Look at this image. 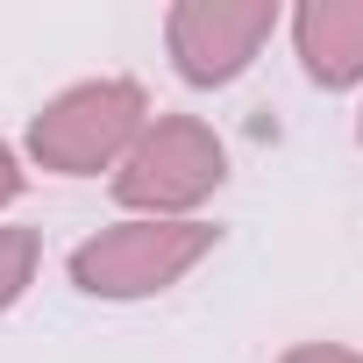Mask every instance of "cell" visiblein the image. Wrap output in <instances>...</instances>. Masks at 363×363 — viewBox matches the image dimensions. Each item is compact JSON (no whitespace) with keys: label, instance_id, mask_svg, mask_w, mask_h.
<instances>
[{"label":"cell","instance_id":"cell-4","mask_svg":"<svg viewBox=\"0 0 363 363\" xmlns=\"http://www.w3.org/2000/svg\"><path fill=\"white\" fill-rule=\"evenodd\" d=\"M278 36V0H178L164 15V50H171V72L214 93V86H235L264 43Z\"/></svg>","mask_w":363,"mask_h":363},{"label":"cell","instance_id":"cell-2","mask_svg":"<svg viewBox=\"0 0 363 363\" xmlns=\"http://www.w3.org/2000/svg\"><path fill=\"white\" fill-rule=\"evenodd\" d=\"M107 186L135 221H200V207L228 186V143L200 114H150Z\"/></svg>","mask_w":363,"mask_h":363},{"label":"cell","instance_id":"cell-3","mask_svg":"<svg viewBox=\"0 0 363 363\" xmlns=\"http://www.w3.org/2000/svg\"><path fill=\"white\" fill-rule=\"evenodd\" d=\"M214 242H221L214 221H135L128 214V221L86 235L65 271L86 299H157L186 271H200L214 257Z\"/></svg>","mask_w":363,"mask_h":363},{"label":"cell","instance_id":"cell-9","mask_svg":"<svg viewBox=\"0 0 363 363\" xmlns=\"http://www.w3.org/2000/svg\"><path fill=\"white\" fill-rule=\"evenodd\" d=\"M356 143H363V114H356Z\"/></svg>","mask_w":363,"mask_h":363},{"label":"cell","instance_id":"cell-6","mask_svg":"<svg viewBox=\"0 0 363 363\" xmlns=\"http://www.w3.org/2000/svg\"><path fill=\"white\" fill-rule=\"evenodd\" d=\"M36 264H43V235L36 228H0V313L36 285Z\"/></svg>","mask_w":363,"mask_h":363},{"label":"cell","instance_id":"cell-5","mask_svg":"<svg viewBox=\"0 0 363 363\" xmlns=\"http://www.w3.org/2000/svg\"><path fill=\"white\" fill-rule=\"evenodd\" d=\"M292 50H299V72L320 93L363 86V0H299L292 8Z\"/></svg>","mask_w":363,"mask_h":363},{"label":"cell","instance_id":"cell-7","mask_svg":"<svg viewBox=\"0 0 363 363\" xmlns=\"http://www.w3.org/2000/svg\"><path fill=\"white\" fill-rule=\"evenodd\" d=\"M278 363H363V349H349V342H292Z\"/></svg>","mask_w":363,"mask_h":363},{"label":"cell","instance_id":"cell-8","mask_svg":"<svg viewBox=\"0 0 363 363\" xmlns=\"http://www.w3.org/2000/svg\"><path fill=\"white\" fill-rule=\"evenodd\" d=\"M22 193H29V164H22L15 143H0V207H15Z\"/></svg>","mask_w":363,"mask_h":363},{"label":"cell","instance_id":"cell-1","mask_svg":"<svg viewBox=\"0 0 363 363\" xmlns=\"http://www.w3.org/2000/svg\"><path fill=\"white\" fill-rule=\"evenodd\" d=\"M143 128H150L143 79H79L29 114L22 164H36L50 178H100V171L114 178V164L135 150Z\"/></svg>","mask_w":363,"mask_h":363}]
</instances>
